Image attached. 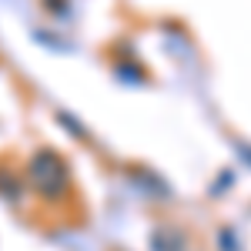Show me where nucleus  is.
Instances as JSON below:
<instances>
[{
  "label": "nucleus",
  "instance_id": "obj_1",
  "mask_svg": "<svg viewBox=\"0 0 251 251\" xmlns=\"http://www.w3.org/2000/svg\"><path fill=\"white\" fill-rule=\"evenodd\" d=\"M30 188L44 198V201H60L64 191L71 188V171L60 161L57 151L40 148L37 154L30 157Z\"/></svg>",
  "mask_w": 251,
  "mask_h": 251
},
{
  "label": "nucleus",
  "instance_id": "obj_2",
  "mask_svg": "<svg viewBox=\"0 0 251 251\" xmlns=\"http://www.w3.org/2000/svg\"><path fill=\"white\" fill-rule=\"evenodd\" d=\"M114 74L121 80H131V84H148V67L144 64H114Z\"/></svg>",
  "mask_w": 251,
  "mask_h": 251
},
{
  "label": "nucleus",
  "instance_id": "obj_3",
  "mask_svg": "<svg viewBox=\"0 0 251 251\" xmlns=\"http://www.w3.org/2000/svg\"><path fill=\"white\" fill-rule=\"evenodd\" d=\"M40 7H44L47 14H54V17L67 14V0H40Z\"/></svg>",
  "mask_w": 251,
  "mask_h": 251
}]
</instances>
